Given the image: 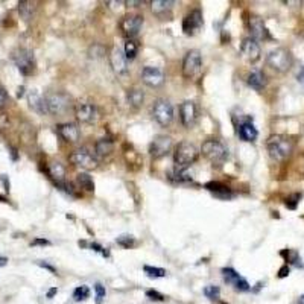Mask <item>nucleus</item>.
Listing matches in <instances>:
<instances>
[{"instance_id":"393cba45","label":"nucleus","mask_w":304,"mask_h":304,"mask_svg":"<svg viewBox=\"0 0 304 304\" xmlns=\"http://www.w3.org/2000/svg\"><path fill=\"white\" fill-rule=\"evenodd\" d=\"M239 135H240V138L245 140V141H254V140L257 138L259 132H257L256 127H254L251 122H245V124H242L240 128H239Z\"/></svg>"},{"instance_id":"49530a36","label":"nucleus","mask_w":304,"mask_h":304,"mask_svg":"<svg viewBox=\"0 0 304 304\" xmlns=\"http://www.w3.org/2000/svg\"><path fill=\"white\" fill-rule=\"evenodd\" d=\"M127 5H141V2H127Z\"/></svg>"},{"instance_id":"58836bf2","label":"nucleus","mask_w":304,"mask_h":304,"mask_svg":"<svg viewBox=\"0 0 304 304\" xmlns=\"http://www.w3.org/2000/svg\"><path fill=\"white\" fill-rule=\"evenodd\" d=\"M146 297L151 298V300H155V301H163V300H165V295H161V294L157 292V291H148V292H146Z\"/></svg>"},{"instance_id":"f8f14e48","label":"nucleus","mask_w":304,"mask_h":304,"mask_svg":"<svg viewBox=\"0 0 304 304\" xmlns=\"http://www.w3.org/2000/svg\"><path fill=\"white\" fill-rule=\"evenodd\" d=\"M75 113L79 122L84 124H94L97 120V108L90 100H79L75 105Z\"/></svg>"},{"instance_id":"9b49d317","label":"nucleus","mask_w":304,"mask_h":304,"mask_svg":"<svg viewBox=\"0 0 304 304\" xmlns=\"http://www.w3.org/2000/svg\"><path fill=\"white\" fill-rule=\"evenodd\" d=\"M204 26V18H202V12L201 9H193L190 14H187L183 20V31L186 35H195L196 32H199Z\"/></svg>"},{"instance_id":"cd10ccee","label":"nucleus","mask_w":304,"mask_h":304,"mask_svg":"<svg viewBox=\"0 0 304 304\" xmlns=\"http://www.w3.org/2000/svg\"><path fill=\"white\" fill-rule=\"evenodd\" d=\"M210 192H213L215 193V196L217 198H222V199H230V198H233L234 195L230 192V189L228 187H225V186H222V184H219V183H209L207 186H206Z\"/></svg>"},{"instance_id":"aec40b11","label":"nucleus","mask_w":304,"mask_h":304,"mask_svg":"<svg viewBox=\"0 0 304 304\" xmlns=\"http://www.w3.org/2000/svg\"><path fill=\"white\" fill-rule=\"evenodd\" d=\"M28 102H29V107L35 113H38V114H49L47 105H46V99H44L38 91H29L28 93Z\"/></svg>"},{"instance_id":"f03ea898","label":"nucleus","mask_w":304,"mask_h":304,"mask_svg":"<svg viewBox=\"0 0 304 304\" xmlns=\"http://www.w3.org/2000/svg\"><path fill=\"white\" fill-rule=\"evenodd\" d=\"M266 149H268V154H269V157L272 160L283 161L292 154L294 143H292V140L289 137L281 135V134H275V135H271L268 138Z\"/></svg>"},{"instance_id":"7ed1b4c3","label":"nucleus","mask_w":304,"mask_h":304,"mask_svg":"<svg viewBox=\"0 0 304 304\" xmlns=\"http://www.w3.org/2000/svg\"><path fill=\"white\" fill-rule=\"evenodd\" d=\"M266 64L278 73H286L292 67V55L288 49L277 47L268 53Z\"/></svg>"},{"instance_id":"f257e3e1","label":"nucleus","mask_w":304,"mask_h":304,"mask_svg":"<svg viewBox=\"0 0 304 304\" xmlns=\"http://www.w3.org/2000/svg\"><path fill=\"white\" fill-rule=\"evenodd\" d=\"M199 157V151L189 141H179L175 148L174 163L176 172H186Z\"/></svg>"},{"instance_id":"2eb2a0df","label":"nucleus","mask_w":304,"mask_h":304,"mask_svg":"<svg viewBox=\"0 0 304 304\" xmlns=\"http://www.w3.org/2000/svg\"><path fill=\"white\" fill-rule=\"evenodd\" d=\"M196 117H198L196 104L193 100H184L179 105V119H181V124L186 128H190L196 122Z\"/></svg>"},{"instance_id":"473e14b6","label":"nucleus","mask_w":304,"mask_h":304,"mask_svg":"<svg viewBox=\"0 0 304 304\" xmlns=\"http://www.w3.org/2000/svg\"><path fill=\"white\" fill-rule=\"evenodd\" d=\"M145 274L151 278H161L166 275V271L163 268H155V266H145L143 268Z\"/></svg>"},{"instance_id":"6ab92c4d","label":"nucleus","mask_w":304,"mask_h":304,"mask_svg":"<svg viewBox=\"0 0 304 304\" xmlns=\"http://www.w3.org/2000/svg\"><path fill=\"white\" fill-rule=\"evenodd\" d=\"M174 5L175 2L172 0H154V2H151V9L158 18L165 20V18L171 17Z\"/></svg>"},{"instance_id":"6e6552de","label":"nucleus","mask_w":304,"mask_h":304,"mask_svg":"<svg viewBox=\"0 0 304 304\" xmlns=\"http://www.w3.org/2000/svg\"><path fill=\"white\" fill-rule=\"evenodd\" d=\"M201 64H202V59H201V52L193 49V50H189L183 59V76L186 79H192L195 78L199 70H201Z\"/></svg>"},{"instance_id":"c03bdc74","label":"nucleus","mask_w":304,"mask_h":304,"mask_svg":"<svg viewBox=\"0 0 304 304\" xmlns=\"http://www.w3.org/2000/svg\"><path fill=\"white\" fill-rule=\"evenodd\" d=\"M56 292H58V289H56V288H52V289H50V291L47 292V298H52V297H53V295H55Z\"/></svg>"},{"instance_id":"a211bd4d","label":"nucleus","mask_w":304,"mask_h":304,"mask_svg":"<svg viewBox=\"0 0 304 304\" xmlns=\"http://www.w3.org/2000/svg\"><path fill=\"white\" fill-rule=\"evenodd\" d=\"M250 32H251V38H254L256 42H261V40L269 38V31L265 26L260 17H251L250 18Z\"/></svg>"},{"instance_id":"39448f33","label":"nucleus","mask_w":304,"mask_h":304,"mask_svg":"<svg viewBox=\"0 0 304 304\" xmlns=\"http://www.w3.org/2000/svg\"><path fill=\"white\" fill-rule=\"evenodd\" d=\"M44 99H46L49 114L61 116V114L67 113L69 108L72 107V97L66 93H61V91L49 93L47 96H44Z\"/></svg>"},{"instance_id":"de8ad7c7","label":"nucleus","mask_w":304,"mask_h":304,"mask_svg":"<svg viewBox=\"0 0 304 304\" xmlns=\"http://www.w3.org/2000/svg\"><path fill=\"white\" fill-rule=\"evenodd\" d=\"M298 304H304V295L300 298V301H298Z\"/></svg>"},{"instance_id":"9d476101","label":"nucleus","mask_w":304,"mask_h":304,"mask_svg":"<svg viewBox=\"0 0 304 304\" xmlns=\"http://www.w3.org/2000/svg\"><path fill=\"white\" fill-rule=\"evenodd\" d=\"M69 161L73 165V166H78V168H83V169H96L97 168V160L93 157L91 152H88L86 148H81V149H76L73 151L70 155H69Z\"/></svg>"},{"instance_id":"4be33fe9","label":"nucleus","mask_w":304,"mask_h":304,"mask_svg":"<svg viewBox=\"0 0 304 304\" xmlns=\"http://www.w3.org/2000/svg\"><path fill=\"white\" fill-rule=\"evenodd\" d=\"M47 171H49V175L52 176V179H53L56 184H59V186L64 184L66 169H64V166H63L59 161H52V163L47 166Z\"/></svg>"},{"instance_id":"4468645a","label":"nucleus","mask_w":304,"mask_h":304,"mask_svg":"<svg viewBox=\"0 0 304 304\" xmlns=\"http://www.w3.org/2000/svg\"><path fill=\"white\" fill-rule=\"evenodd\" d=\"M110 63H111L113 70L117 75H125L128 72V59L119 46H113V49L110 52Z\"/></svg>"},{"instance_id":"20e7f679","label":"nucleus","mask_w":304,"mask_h":304,"mask_svg":"<svg viewBox=\"0 0 304 304\" xmlns=\"http://www.w3.org/2000/svg\"><path fill=\"white\" fill-rule=\"evenodd\" d=\"M201 152L210 163H213L216 166L224 165L227 161V158H228V149L219 140H215V138L206 140L202 143Z\"/></svg>"},{"instance_id":"72a5a7b5","label":"nucleus","mask_w":304,"mask_h":304,"mask_svg":"<svg viewBox=\"0 0 304 304\" xmlns=\"http://www.w3.org/2000/svg\"><path fill=\"white\" fill-rule=\"evenodd\" d=\"M204 295H206L209 300H219V297H220V289H219L217 286H213V285L206 286V288H204Z\"/></svg>"},{"instance_id":"c85d7f7f","label":"nucleus","mask_w":304,"mask_h":304,"mask_svg":"<svg viewBox=\"0 0 304 304\" xmlns=\"http://www.w3.org/2000/svg\"><path fill=\"white\" fill-rule=\"evenodd\" d=\"M76 183L79 184V187L86 189L88 192H93V190H94L93 178L88 174H78V176H76Z\"/></svg>"},{"instance_id":"b1692460","label":"nucleus","mask_w":304,"mask_h":304,"mask_svg":"<svg viewBox=\"0 0 304 304\" xmlns=\"http://www.w3.org/2000/svg\"><path fill=\"white\" fill-rule=\"evenodd\" d=\"M127 100L132 108H140L145 102V93L140 88H128L127 91Z\"/></svg>"},{"instance_id":"e433bc0d","label":"nucleus","mask_w":304,"mask_h":304,"mask_svg":"<svg viewBox=\"0 0 304 304\" xmlns=\"http://www.w3.org/2000/svg\"><path fill=\"white\" fill-rule=\"evenodd\" d=\"M233 286H234V289H236V291H240V292H247V291H250V285H248V281H247L245 278H242V277H240V278H239Z\"/></svg>"},{"instance_id":"dca6fc26","label":"nucleus","mask_w":304,"mask_h":304,"mask_svg":"<svg viewBox=\"0 0 304 304\" xmlns=\"http://www.w3.org/2000/svg\"><path fill=\"white\" fill-rule=\"evenodd\" d=\"M141 81L143 84H146L148 87L157 88L160 87L165 81V75L158 67H152V66H146L141 72Z\"/></svg>"},{"instance_id":"c9c22d12","label":"nucleus","mask_w":304,"mask_h":304,"mask_svg":"<svg viewBox=\"0 0 304 304\" xmlns=\"http://www.w3.org/2000/svg\"><path fill=\"white\" fill-rule=\"evenodd\" d=\"M116 242H117L119 245H122L124 248H131V247L135 245V239H134L132 236H120V237L116 239Z\"/></svg>"},{"instance_id":"79ce46f5","label":"nucleus","mask_w":304,"mask_h":304,"mask_svg":"<svg viewBox=\"0 0 304 304\" xmlns=\"http://www.w3.org/2000/svg\"><path fill=\"white\" fill-rule=\"evenodd\" d=\"M288 274H289V268H288V266H283V268H281V269L278 271V277H280V278L286 277Z\"/></svg>"},{"instance_id":"1a4fd4ad","label":"nucleus","mask_w":304,"mask_h":304,"mask_svg":"<svg viewBox=\"0 0 304 304\" xmlns=\"http://www.w3.org/2000/svg\"><path fill=\"white\" fill-rule=\"evenodd\" d=\"M119 26H120V31H122L124 37H127V40H132L134 37L138 35V32L143 26V15L128 14L120 20Z\"/></svg>"},{"instance_id":"f704fd0d","label":"nucleus","mask_w":304,"mask_h":304,"mask_svg":"<svg viewBox=\"0 0 304 304\" xmlns=\"http://www.w3.org/2000/svg\"><path fill=\"white\" fill-rule=\"evenodd\" d=\"M94 292H96V303L100 304L104 301L105 295H107L105 286H102L100 283H96V285H94Z\"/></svg>"},{"instance_id":"0eeeda50","label":"nucleus","mask_w":304,"mask_h":304,"mask_svg":"<svg viewBox=\"0 0 304 304\" xmlns=\"http://www.w3.org/2000/svg\"><path fill=\"white\" fill-rule=\"evenodd\" d=\"M152 116L161 125L168 127L174 120V107L168 99H157L152 105Z\"/></svg>"},{"instance_id":"f3484780","label":"nucleus","mask_w":304,"mask_h":304,"mask_svg":"<svg viewBox=\"0 0 304 304\" xmlns=\"http://www.w3.org/2000/svg\"><path fill=\"white\" fill-rule=\"evenodd\" d=\"M240 50L242 55L250 61V63H256L260 58V44L259 42H256L254 38H245L242 44H240Z\"/></svg>"},{"instance_id":"423d86ee","label":"nucleus","mask_w":304,"mask_h":304,"mask_svg":"<svg viewBox=\"0 0 304 304\" xmlns=\"http://www.w3.org/2000/svg\"><path fill=\"white\" fill-rule=\"evenodd\" d=\"M11 59L23 75H31L35 69L34 53L31 50L25 49V47H17L15 50H12L11 52Z\"/></svg>"},{"instance_id":"a878e982","label":"nucleus","mask_w":304,"mask_h":304,"mask_svg":"<svg viewBox=\"0 0 304 304\" xmlns=\"http://www.w3.org/2000/svg\"><path fill=\"white\" fill-rule=\"evenodd\" d=\"M248 86L251 88H254V90H261V88L266 86V78H265V73L260 72V70H254V72H251L250 73V76H248Z\"/></svg>"},{"instance_id":"412c9836","label":"nucleus","mask_w":304,"mask_h":304,"mask_svg":"<svg viewBox=\"0 0 304 304\" xmlns=\"http://www.w3.org/2000/svg\"><path fill=\"white\" fill-rule=\"evenodd\" d=\"M58 134L63 137V140L69 143H75L79 138V128L75 124H63L58 127Z\"/></svg>"},{"instance_id":"ea45409f","label":"nucleus","mask_w":304,"mask_h":304,"mask_svg":"<svg viewBox=\"0 0 304 304\" xmlns=\"http://www.w3.org/2000/svg\"><path fill=\"white\" fill-rule=\"evenodd\" d=\"M8 100H9V97H8V93H6V90L0 86V108H3V107L8 104Z\"/></svg>"},{"instance_id":"bb28decb","label":"nucleus","mask_w":304,"mask_h":304,"mask_svg":"<svg viewBox=\"0 0 304 304\" xmlns=\"http://www.w3.org/2000/svg\"><path fill=\"white\" fill-rule=\"evenodd\" d=\"M113 148H114V143L113 140L110 138H100L96 141V146H94V151L99 157H105V155H110L113 152Z\"/></svg>"},{"instance_id":"ddd939ff","label":"nucleus","mask_w":304,"mask_h":304,"mask_svg":"<svg viewBox=\"0 0 304 304\" xmlns=\"http://www.w3.org/2000/svg\"><path fill=\"white\" fill-rule=\"evenodd\" d=\"M171 149H172V138L169 135H157V137H154V140H152V143L149 146V152H151L152 158H161Z\"/></svg>"},{"instance_id":"7c9ffc66","label":"nucleus","mask_w":304,"mask_h":304,"mask_svg":"<svg viewBox=\"0 0 304 304\" xmlns=\"http://www.w3.org/2000/svg\"><path fill=\"white\" fill-rule=\"evenodd\" d=\"M222 275H224V280H225L228 285H234V283L240 278V275L237 274V271L233 269V268H224V269H222Z\"/></svg>"},{"instance_id":"a19ab883","label":"nucleus","mask_w":304,"mask_h":304,"mask_svg":"<svg viewBox=\"0 0 304 304\" xmlns=\"http://www.w3.org/2000/svg\"><path fill=\"white\" fill-rule=\"evenodd\" d=\"M297 79H298L300 84H303L304 86V66H301V67L298 69V72H297Z\"/></svg>"},{"instance_id":"c756f323","label":"nucleus","mask_w":304,"mask_h":304,"mask_svg":"<svg viewBox=\"0 0 304 304\" xmlns=\"http://www.w3.org/2000/svg\"><path fill=\"white\" fill-rule=\"evenodd\" d=\"M138 52V44L134 40H127L125 42V47H124V53L127 56V59H134L137 56Z\"/></svg>"},{"instance_id":"5701e85b","label":"nucleus","mask_w":304,"mask_h":304,"mask_svg":"<svg viewBox=\"0 0 304 304\" xmlns=\"http://www.w3.org/2000/svg\"><path fill=\"white\" fill-rule=\"evenodd\" d=\"M35 11H37V6H35V2H28V0H23L18 3V14L20 17L25 20V22H31L35 15Z\"/></svg>"},{"instance_id":"a18cd8bd","label":"nucleus","mask_w":304,"mask_h":304,"mask_svg":"<svg viewBox=\"0 0 304 304\" xmlns=\"http://www.w3.org/2000/svg\"><path fill=\"white\" fill-rule=\"evenodd\" d=\"M6 259L5 257H0V266H3V265H6Z\"/></svg>"},{"instance_id":"37998d69","label":"nucleus","mask_w":304,"mask_h":304,"mask_svg":"<svg viewBox=\"0 0 304 304\" xmlns=\"http://www.w3.org/2000/svg\"><path fill=\"white\" fill-rule=\"evenodd\" d=\"M50 242L49 240H46V239H35L34 242H32V245H49Z\"/></svg>"},{"instance_id":"4c0bfd02","label":"nucleus","mask_w":304,"mask_h":304,"mask_svg":"<svg viewBox=\"0 0 304 304\" xmlns=\"http://www.w3.org/2000/svg\"><path fill=\"white\" fill-rule=\"evenodd\" d=\"M300 198H301V195H298V193H295V195L289 196V198L286 199V207H288V209H292V210H294V209H297Z\"/></svg>"},{"instance_id":"2f4dec72","label":"nucleus","mask_w":304,"mask_h":304,"mask_svg":"<svg viewBox=\"0 0 304 304\" xmlns=\"http://www.w3.org/2000/svg\"><path fill=\"white\" fill-rule=\"evenodd\" d=\"M88 297H90V289H88V286H86V285L78 286L73 291V300L75 301H84V300H87Z\"/></svg>"}]
</instances>
